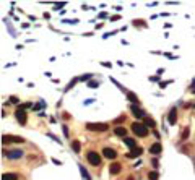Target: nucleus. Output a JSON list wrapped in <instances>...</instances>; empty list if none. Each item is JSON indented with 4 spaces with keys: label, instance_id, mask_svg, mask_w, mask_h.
I'll return each instance as SVG.
<instances>
[{
    "label": "nucleus",
    "instance_id": "obj_1",
    "mask_svg": "<svg viewBox=\"0 0 195 180\" xmlns=\"http://www.w3.org/2000/svg\"><path fill=\"white\" fill-rule=\"evenodd\" d=\"M132 132H133L137 136H140V138H145L148 136V127L145 125V123H138V122H135V123H132Z\"/></svg>",
    "mask_w": 195,
    "mask_h": 180
},
{
    "label": "nucleus",
    "instance_id": "obj_2",
    "mask_svg": "<svg viewBox=\"0 0 195 180\" xmlns=\"http://www.w3.org/2000/svg\"><path fill=\"white\" fill-rule=\"evenodd\" d=\"M86 159L91 166H99L101 164V156L96 153V151H88L86 153Z\"/></svg>",
    "mask_w": 195,
    "mask_h": 180
},
{
    "label": "nucleus",
    "instance_id": "obj_3",
    "mask_svg": "<svg viewBox=\"0 0 195 180\" xmlns=\"http://www.w3.org/2000/svg\"><path fill=\"white\" fill-rule=\"evenodd\" d=\"M86 128L90 132H106L109 128V125L107 123H93V122H90V123H86Z\"/></svg>",
    "mask_w": 195,
    "mask_h": 180
},
{
    "label": "nucleus",
    "instance_id": "obj_4",
    "mask_svg": "<svg viewBox=\"0 0 195 180\" xmlns=\"http://www.w3.org/2000/svg\"><path fill=\"white\" fill-rule=\"evenodd\" d=\"M2 143H25V138L21 136H15V135H3L2 136Z\"/></svg>",
    "mask_w": 195,
    "mask_h": 180
},
{
    "label": "nucleus",
    "instance_id": "obj_5",
    "mask_svg": "<svg viewBox=\"0 0 195 180\" xmlns=\"http://www.w3.org/2000/svg\"><path fill=\"white\" fill-rule=\"evenodd\" d=\"M15 115H16V120H18L21 125H25V123H26V112L21 110V109H16Z\"/></svg>",
    "mask_w": 195,
    "mask_h": 180
},
{
    "label": "nucleus",
    "instance_id": "obj_6",
    "mask_svg": "<svg viewBox=\"0 0 195 180\" xmlns=\"http://www.w3.org/2000/svg\"><path fill=\"white\" fill-rule=\"evenodd\" d=\"M3 154L7 156L8 159H20V157L23 156V153H21V151H18V149H13V151H10V153L3 151Z\"/></svg>",
    "mask_w": 195,
    "mask_h": 180
},
{
    "label": "nucleus",
    "instance_id": "obj_7",
    "mask_svg": "<svg viewBox=\"0 0 195 180\" xmlns=\"http://www.w3.org/2000/svg\"><path fill=\"white\" fill-rule=\"evenodd\" d=\"M102 154H104L107 159H116V157H117L116 149H112V148H104V149H102Z\"/></svg>",
    "mask_w": 195,
    "mask_h": 180
},
{
    "label": "nucleus",
    "instance_id": "obj_8",
    "mask_svg": "<svg viewBox=\"0 0 195 180\" xmlns=\"http://www.w3.org/2000/svg\"><path fill=\"white\" fill-rule=\"evenodd\" d=\"M161 151H163V146H161V143H158V141L150 146V153L151 154H161Z\"/></svg>",
    "mask_w": 195,
    "mask_h": 180
},
{
    "label": "nucleus",
    "instance_id": "obj_9",
    "mask_svg": "<svg viewBox=\"0 0 195 180\" xmlns=\"http://www.w3.org/2000/svg\"><path fill=\"white\" fill-rule=\"evenodd\" d=\"M168 122H169V125H176V122H177V110L176 109H171L169 117H168Z\"/></svg>",
    "mask_w": 195,
    "mask_h": 180
},
{
    "label": "nucleus",
    "instance_id": "obj_10",
    "mask_svg": "<svg viewBox=\"0 0 195 180\" xmlns=\"http://www.w3.org/2000/svg\"><path fill=\"white\" fill-rule=\"evenodd\" d=\"M130 110H132V114H133L137 119H145V114H143V110H140L138 107H137V105H132Z\"/></svg>",
    "mask_w": 195,
    "mask_h": 180
},
{
    "label": "nucleus",
    "instance_id": "obj_11",
    "mask_svg": "<svg viewBox=\"0 0 195 180\" xmlns=\"http://www.w3.org/2000/svg\"><path fill=\"white\" fill-rule=\"evenodd\" d=\"M120 164H117V162H114V164L109 166V172H111V175H117V174L120 172Z\"/></svg>",
    "mask_w": 195,
    "mask_h": 180
},
{
    "label": "nucleus",
    "instance_id": "obj_12",
    "mask_svg": "<svg viewBox=\"0 0 195 180\" xmlns=\"http://www.w3.org/2000/svg\"><path fill=\"white\" fill-rule=\"evenodd\" d=\"M114 133H116L117 136H124V138H125V135H127V128H124V127H116V128H114Z\"/></svg>",
    "mask_w": 195,
    "mask_h": 180
},
{
    "label": "nucleus",
    "instance_id": "obj_13",
    "mask_svg": "<svg viewBox=\"0 0 195 180\" xmlns=\"http://www.w3.org/2000/svg\"><path fill=\"white\" fill-rule=\"evenodd\" d=\"M140 154H141V148H135V149H132L130 153H127V157L133 159V157H138Z\"/></svg>",
    "mask_w": 195,
    "mask_h": 180
},
{
    "label": "nucleus",
    "instance_id": "obj_14",
    "mask_svg": "<svg viewBox=\"0 0 195 180\" xmlns=\"http://www.w3.org/2000/svg\"><path fill=\"white\" fill-rule=\"evenodd\" d=\"M124 141H125V144H127L130 149H135V148H137V143H135V140H133V138H125Z\"/></svg>",
    "mask_w": 195,
    "mask_h": 180
},
{
    "label": "nucleus",
    "instance_id": "obj_15",
    "mask_svg": "<svg viewBox=\"0 0 195 180\" xmlns=\"http://www.w3.org/2000/svg\"><path fill=\"white\" fill-rule=\"evenodd\" d=\"M127 99L133 104H138V98H137V94H133V93H127Z\"/></svg>",
    "mask_w": 195,
    "mask_h": 180
},
{
    "label": "nucleus",
    "instance_id": "obj_16",
    "mask_svg": "<svg viewBox=\"0 0 195 180\" xmlns=\"http://www.w3.org/2000/svg\"><path fill=\"white\" fill-rule=\"evenodd\" d=\"M16 174H3L2 175V180H16Z\"/></svg>",
    "mask_w": 195,
    "mask_h": 180
},
{
    "label": "nucleus",
    "instance_id": "obj_17",
    "mask_svg": "<svg viewBox=\"0 0 195 180\" xmlns=\"http://www.w3.org/2000/svg\"><path fill=\"white\" fill-rule=\"evenodd\" d=\"M80 167V172H82V175L85 177V180H91V177H90V174L86 172V169H85L83 166H78Z\"/></svg>",
    "mask_w": 195,
    "mask_h": 180
},
{
    "label": "nucleus",
    "instance_id": "obj_18",
    "mask_svg": "<svg viewBox=\"0 0 195 180\" xmlns=\"http://www.w3.org/2000/svg\"><path fill=\"white\" fill-rule=\"evenodd\" d=\"M72 148H73V151L78 154L80 149H82V144H80V141H72Z\"/></svg>",
    "mask_w": 195,
    "mask_h": 180
},
{
    "label": "nucleus",
    "instance_id": "obj_19",
    "mask_svg": "<svg viewBox=\"0 0 195 180\" xmlns=\"http://www.w3.org/2000/svg\"><path fill=\"white\" fill-rule=\"evenodd\" d=\"M189 135H190V130H189V127H185V128H184V132H182L181 140H182V141H185V140L189 138Z\"/></svg>",
    "mask_w": 195,
    "mask_h": 180
},
{
    "label": "nucleus",
    "instance_id": "obj_20",
    "mask_svg": "<svg viewBox=\"0 0 195 180\" xmlns=\"http://www.w3.org/2000/svg\"><path fill=\"white\" fill-rule=\"evenodd\" d=\"M145 125H146V127H151V128H153L154 125H156V123H154V120H153V119H150V117H145Z\"/></svg>",
    "mask_w": 195,
    "mask_h": 180
},
{
    "label": "nucleus",
    "instance_id": "obj_21",
    "mask_svg": "<svg viewBox=\"0 0 195 180\" xmlns=\"http://www.w3.org/2000/svg\"><path fill=\"white\" fill-rule=\"evenodd\" d=\"M158 172L156 170H153V172H150V174H148V178H150V180H158Z\"/></svg>",
    "mask_w": 195,
    "mask_h": 180
},
{
    "label": "nucleus",
    "instance_id": "obj_22",
    "mask_svg": "<svg viewBox=\"0 0 195 180\" xmlns=\"http://www.w3.org/2000/svg\"><path fill=\"white\" fill-rule=\"evenodd\" d=\"M30 107H33V104H31V102H25V104H21L18 109H21V110H26V109H30Z\"/></svg>",
    "mask_w": 195,
    "mask_h": 180
},
{
    "label": "nucleus",
    "instance_id": "obj_23",
    "mask_svg": "<svg viewBox=\"0 0 195 180\" xmlns=\"http://www.w3.org/2000/svg\"><path fill=\"white\" fill-rule=\"evenodd\" d=\"M97 84H99L97 81H90V83H88V86H90V88H97Z\"/></svg>",
    "mask_w": 195,
    "mask_h": 180
},
{
    "label": "nucleus",
    "instance_id": "obj_24",
    "mask_svg": "<svg viewBox=\"0 0 195 180\" xmlns=\"http://www.w3.org/2000/svg\"><path fill=\"white\" fill-rule=\"evenodd\" d=\"M8 101H10V104H16V102H18V98H15V96H11V98H10Z\"/></svg>",
    "mask_w": 195,
    "mask_h": 180
},
{
    "label": "nucleus",
    "instance_id": "obj_25",
    "mask_svg": "<svg viewBox=\"0 0 195 180\" xmlns=\"http://www.w3.org/2000/svg\"><path fill=\"white\" fill-rule=\"evenodd\" d=\"M62 128H64V135H65V136H68V127H67V125H64Z\"/></svg>",
    "mask_w": 195,
    "mask_h": 180
},
{
    "label": "nucleus",
    "instance_id": "obj_26",
    "mask_svg": "<svg viewBox=\"0 0 195 180\" xmlns=\"http://www.w3.org/2000/svg\"><path fill=\"white\" fill-rule=\"evenodd\" d=\"M90 78H91V75H83L82 78H80V80H83V81H85V80H90Z\"/></svg>",
    "mask_w": 195,
    "mask_h": 180
},
{
    "label": "nucleus",
    "instance_id": "obj_27",
    "mask_svg": "<svg viewBox=\"0 0 195 180\" xmlns=\"http://www.w3.org/2000/svg\"><path fill=\"white\" fill-rule=\"evenodd\" d=\"M151 164H153V167H158V159H153Z\"/></svg>",
    "mask_w": 195,
    "mask_h": 180
},
{
    "label": "nucleus",
    "instance_id": "obj_28",
    "mask_svg": "<svg viewBox=\"0 0 195 180\" xmlns=\"http://www.w3.org/2000/svg\"><path fill=\"white\" fill-rule=\"evenodd\" d=\"M120 122H124V117H119V119H116V123H120Z\"/></svg>",
    "mask_w": 195,
    "mask_h": 180
},
{
    "label": "nucleus",
    "instance_id": "obj_29",
    "mask_svg": "<svg viewBox=\"0 0 195 180\" xmlns=\"http://www.w3.org/2000/svg\"><path fill=\"white\" fill-rule=\"evenodd\" d=\"M129 180H133V178H132V177H129Z\"/></svg>",
    "mask_w": 195,
    "mask_h": 180
},
{
    "label": "nucleus",
    "instance_id": "obj_30",
    "mask_svg": "<svg viewBox=\"0 0 195 180\" xmlns=\"http://www.w3.org/2000/svg\"><path fill=\"white\" fill-rule=\"evenodd\" d=\"M193 93H195V89H193Z\"/></svg>",
    "mask_w": 195,
    "mask_h": 180
}]
</instances>
